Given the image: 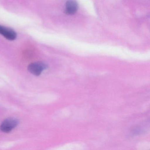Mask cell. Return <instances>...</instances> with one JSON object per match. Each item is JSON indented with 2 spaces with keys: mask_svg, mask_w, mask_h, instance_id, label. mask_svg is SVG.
Wrapping results in <instances>:
<instances>
[{
  "mask_svg": "<svg viewBox=\"0 0 150 150\" xmlns=\"http://www.w3.org/2000/svg\"><path fill=\"white\" fill-rule=\"evenodd\" d=\"M19 124L18 119L15 118H7L0 125V129L6 133L9 132L14 129Z\"/></svg>",
  "mask_w": 150,
  "mask_h": 150,
  "instance_id": "obj_1",
  "label": "cell"
},
{
  "mask_svg": "<svg viewBox=\"0 0 150 150\" xmlns=\"http://www.w3.org/2000/svg\"><path fill=\"white\" fill-rule=\"evenodd\" d=\"M47 68V65L42 62L31 63L28 67L29 71L35 76H39Z\"/></svg>",
  "mask_w": 150,
  "mask_h": 150,
  "instance_id": "obj_2",
  "label": "cell"
},
{
  "mask_svg": "<svg viewBox=\"0 0 150 150\" xmlns=\"http://www.w3.org/2000/svg\"><path fill=\"white\" fill-rule=\"evenodd\" d=\"M0 35L3 36L6 39L10 41H13L16 39L17 34L12 29L4 27L0 25Z\"/></svg>",
  "mask_w": 150,
  "mask_h": 150,
  "instance_id": "obj_3",
  "label": "cell"
},
{
  "mask_svg": "<svg viewBox=\"0 0 150 150\" xmlns=\"http://www.w3.org/2000/svg\"><path fill=\"white\" fill-rule=\"evenodd\" d=\"M78 9V4L75 0H68L66 4L65 13L68 15H73Z\"/></svg>",
  "mask_w": 150,
  "mask_h": 150,
  "instance_id": "obj_4",
  "label": "cell"
}]
</instances>
